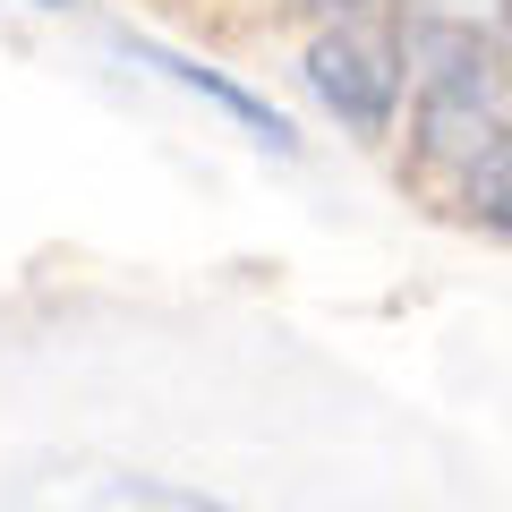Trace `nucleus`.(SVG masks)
I'll use <instances>...</instances> for the list:
<instances>
[{"label":"nucleus","instance_id":"obj_1","mask_svg":"<svg viewBox=\"0 0 512 512\" xmlns=\"http://www.w3.org/2000/svg\"><path fill=\"white\" fill-rule=\"evenodd\" d=\"M410 77H419V60H410L402 18L342 9V18L308 43V86H316V103H325L350 137H393Z\"/></svg>","mask_w":512,"mask_h":512},{"label":"nucleus","instance_id":"obj_2","mask_svg":"<svg viewBox=\"0 0 512 512\" xmlns=\"http://www.w3.org/2000/svg\"><path fill=\"white\" fill-rule=\"evenodd\" d=\"M410 137H419V163L478 180V163L512 137V52H495V60H436V69H419Z\"/></svg>","mask_w":512,"mask_h":512},{"label":"nucleus","instance_id":"obj_3","mask_svg":"<svg viewBox=\"0 0 512 512\" xmlns=\"http://www.w3.org/2000/svg\"><path fill=\"white\" fill-rule=\"evenodd\" d=\"M393 18H402L419 69L512 52V0H393Z\"/></svg>","mask_w":512,"mask_h":512},{"label":"nucleus","instance_id":"obj_4","mask_svg":"<svg viewBox=\"0 0 512 512\" xmlns=\"http://www.w3.org/2000/svg\"><path fill=\"white\" fill-rule=\"evenodd\" d=\"M128 60H146V69H163L171 86H188V94H205V103L222 111V120H239L256 137V146H274V154H291V128H282V111H265L248 86H231V77H214L205 60H188V52H171V43H154V35H128Z\"/></svg>","mask_w":512,"mask_h":512},{"label":"nucleus","instance_id":"obj_5","mask_svg":"<svg viewBox=\"0 0 512 512\" xmlns=\"http://www.w3.org/2000/svg\"><path fill=\"white\" fill-rule=\"evenodd\" d=\"M470 197H478V214H487V222H504V231H512V137L487 154V163H478Z\"/></svg>","mask_w":512,"mask_h":512},{"label":"nucleus","instance_id":"obj_6","mask_svg":"<svg viewBox=\"0 0 512 512\" xmlns=\"http://www.w3.org/2000/svg\"><path fill=\"white\" fill-rule=\"evenodd\" d=\"M291 9H308V18H342V9H359V0H291Z\"/></svg>","mask_w":512,"mask_h":512},{"label":"nucleus","instance_id":"obj_7","mask_svg":"<svg viewBox=\"0 0 512 512\" xmlns=\"http://www.w3.org/2000/svg\"><path fill=\"white\" fill-rule=\"evenodd\" d=\"M35 9H69V0H35Z\"/></svg>","mask_w":512,"mask_h":512}]
</instances>
